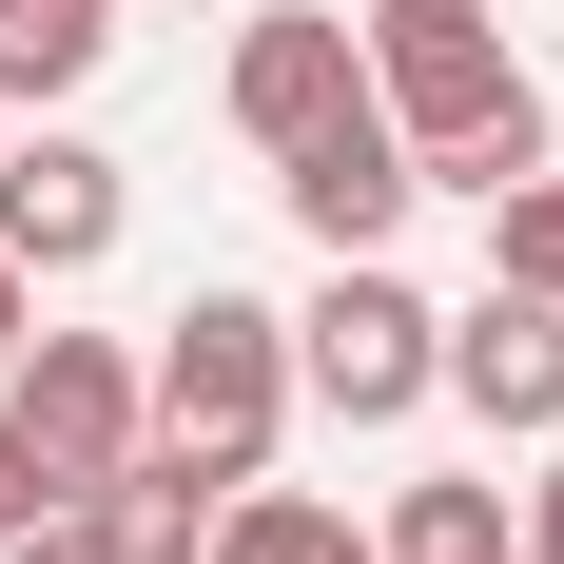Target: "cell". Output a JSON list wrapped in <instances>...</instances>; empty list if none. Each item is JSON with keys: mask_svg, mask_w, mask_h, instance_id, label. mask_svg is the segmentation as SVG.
<instances>
[{"mask_svg": "<svg viewBox=\"0 0 564 564\" xmlns=\"http://www.w3.org/2000/svg\"><path fill=\"white\" fill-rule=\"evenodd\" d=\"M370 564H525V487H467V467H448V487H409V507H390Z\"/></svg>", "mask_w": 564, "mask_h": 564, "instance_id": "7c38bea8", "label": "cell"}, {"mask_svg": "<svg viewBox=\"0 0 564 564\" xmlns=\"http://www.w3.org/2000/svg\"><path fill=\"white\" fill-rule=\"evenodd\" d=\"M429 409H467L487 448H545V429H564V292H507V273H487V292L448 312Z\"/></svg>", "mask_w": 564, "mask_h": 564, "instance_id": "8992f818", "label": "cell"}, {"mask_svg": "<svg viewBox=\"0 0 564 564\" xmlns=\"http://www.w3.org/2000/svg\"><path fill=\"white\" fill-rule=\"evenodd\" d=\"M137 429H156V390H137V350H117V332H20V370H0V448H20L40 507L117 487Z\"/></svg>", "mask_w": 564, "mask_h": 564, "instance_id": "277c9868", "label": "cell"}, {"mask_svg": "<svg viewBox=\"0 0 564 564\" xmlns=\"http://www.w3.org/2000/svg\"><path fill=\"white\" fill-rule=\"evenodd\" d=\"M525 564H564V429H545V487H525Z\"/></svg>", "mask_w": 564, "mask_h": 564, "instance_id": "9a60e30c", "label": "cell"}, {"mask_svg": "<svg viewBox=\"0 0 564 564\" xmlns=\"http://www.w3.org/2000/svg\"><path fill=\"white\" fill-rule=\"evenodd\" d=\"M0 564H117V545H98V507H40V525H20Z\"/></svg>", "mask_w": 564, "mask_h": 564, "instance_id": "5bb4252c", "label": "cell"}, {"mask_svg": "<svg viewBox=\"0 0 564 564\" xmlns=\"http://www.w3.org/2000/svg\"><path fill=\"white\" fill-rule=\"evenodd\" d=\"M487 273H507V292H564V156L487 195Z\"/></svg>", "mask_w": 564, "mask_h": 564, "instance_id": "4fadbf2b", "label": "cell"}, {"mask_svg": "<svg viewBox=\"0 0 564 564\" xmlns=\"http://www.w3.org/2000/svg\"><path fill=\"white\" fill-rule=\"evenodd\" d=\"M156 20H195V0H156Z\"/></svg>", "mask_w": 564, "mask_h": 564, "instance_id": "ac0fdd59", "label": "cell"}, {"mask_svg": "<svg viewBox=\"0 0 564 564\" xmlns=\"http://www.w3.org/2000/svg\"><path fill=\"white\" fill-rule=\"evenodd\" d=\"M448 370V312L390 273V253H332L312 312H292V409H332V429H409Z\"/></svg>", "mask_w": 564, "mask_h": 564, "instance_id": "3957f363", "label": "cell"}, {"mask_svg": "<svg viewBox=\"0 0 564 564\" xmlns=\"http://www.w3.org/2000/svg\"><path fill=\"white\" fill-rule=\"evenodd\" d=\"M78 507H98V545H117V564H195V545H215V467L137 429V467H117V487H78Z\"/></svg>", "mask_w": 564, "mask_h": 564, "instance_id": "9c48e42d", "label": "cell"}, {"mask_svg": "<svg viewBox=\"0 0 564 564\" xmlns=\"http://www.w3.org/2000/svg\"><path fill=\"white\" fill-rule=\"evenodd\" d=\"M195 564H370V545H350L332 487H273V467H253V487H215V545Z\"/></svg>", "mask_w": 564, "mask_h": 564, "instance_id": "8fae6325", "label": "cell"}, {"mask_svg": "<svg viewBox=\"0 0 564 564\" xmlns=\"http://www.w3.org/2000/svg\"><path fill=\"white\" fill-rule=\"evenodd\" d=\"M350 98H370V40H350L332 0H253V20H234V137H253V156L332 137Z\"/></svg>", "mask_w": 564, "mask_h": 564, "instance_id": "52a82bcc", "label": "cell"}, {"mask_svg": "<svg viewBox=\"0 0 564 564\" xmlns=\"http://www.w3.org/2000/svg\"><path fill=\"white\" fill-rule=\"evenodd\" d=\"M20 332H40V273H20V253H0V370H20Z\"/></svg>", "mask_w": 564, "mask_h": 564, "instance_id": "2e32d148", "label": "cell"}, {"mask_svg": "<svg viewBox=\"0 0 564 564\" xmlns=\"http://www.w3.org/2000/svg\"><path fill=\"white\" fill-rule=\"evenodd\" d=\"M117 234H137V175L98 156V137H0V253H20V273L40 292H78V273H117Z\"/></svg>", "mask_w": 564, "mask_h": 564, "instance_id": "5b68a950", "label": "cell"}, {"mask_svg": "<svg viewBox=\"0 0 564 564\" xmlns=\"http://www.w3.org/2000/svg\"><path fill=\"white\" fill-rule=\"evenodd\" d=\"M117 20H137V0H0V117H58L117 58Z\"/></svg>", "mask_w": 564, "mask_h": 564, "instance_id": "30bf717a", "label": "cell"}, {"mask_svg": "<svg viewBox=\"0 0 564 564\" xmlns=\"http://www.w3.org/2000/svg\"><path fill=\"white\" fill-rule=\"evenodd\" d=\"M350 40H370V98H390V137H409L429 195H507V175L564 156L545 78L507 58V0H370Z\"/></svg>", "mask_w": 564, "mask_h": 564, "instance_id": "6da1fadb", "label": "cell"}, {"mask_svg": "<svg viewBox=\"0 0 564 564\" xmlns=\"http://www.w3.org/2000/svg\"><path fill=\"white\" fill-rule=\"evenodd\" d=\"M20 525H40V487H20V448H0V545H20Z\"/></svg>", "mask_w": 564, "mask_h": 564, "instance_id": "e0dca14e", "label": "cell"}, {"mask_svg": "<svg viewBox=\"0 0 564 564\" xmlns=\"http://www.w3.org/2000/svg\"><path fill=\"white\" fill-rule=\"evenodd\" d=\"M137 390H156V448H195L215 487H253L292 429V312L273 292H195L156 350H137Z\"/></svg>", "mask_w": 564, "mask_h": 564, "instance_id": "7a4b0ae2", "label": "cell"}, {"mask_svg": "<svg viewBox=\"0 0 564 564\" xmlns=\"http://www.w3.org/2000/svg\"><path fill=\"white\" fill-rule=\"evenodd\" d=\"M273 195H292V234H312V253H390L429 175H409V137H390V98H350L332 137H292V156H273Z\"/></svg>", "mask_w": 564, "mask_h": 564, "instance_id": "ba28073f", "label": "cell"}]
</instances>
